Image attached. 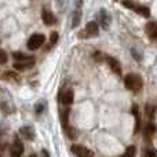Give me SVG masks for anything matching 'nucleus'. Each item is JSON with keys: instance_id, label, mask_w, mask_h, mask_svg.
<instances>
[{"instance_id": "nucleus-16", "label": "nucleus", "mask_w": 157, "mask_h": 157, "mask_svg": "<svg viewBox=\"0 0 157 157\" xmlns=\"http://www.w3.org/2000/svg\"><path fill=\"white\" fill-rule=\"evenodd\" d=\"M58 40H59V35H58V32H52L51 35H50V43H48V47L46 48V51H48L50 48H52V47L58 43Z\"/></svg>"}, {"instance_id": "nucleus-15", "label": "nucleus", "mask_w": 157, "mask_h": 157, "mask_svg": "<svg viewBox=\"0 0 157 157\" xmlns=\"http://www.w3.org/2000/svg\"><path fill=\"white\" fill-rule=\"evenodd\" d=\"M35 65V62H14V69L15 71H24V69H29Z\"/></svg>"}, {"instance_id": "nucleus-18", "label": "nucleus", "mask_w": 157, "mask_h": 157, "mask_svg": "<svg viewBox=\"0 0 157 157\" xmlns=\"http://www.w3.org/2000/svg\"><path fill=\"white\" fill-rule=\"evenodd\" d=\"M135 156V146H127V149L124 150V153L121 155V157H134Z\"/></svg>"}, {"instance_id": "nucleus-2", "label": "nucleus", "mask_w": 157, "mask_h": 157, "mask_svg": "<svg viewBox=\"0 0 157 157\" xmlns=\"http://www.w3.org/2000/svg\"><path fill=\"white\" fill-rule=\"evenodd\" d=\"M44 41H46V36H44L43 33H35V35H32L29 39H28L26 47H28V50H30V51H36V50H39L41 46H43Z\"/></svg>"}, {"instance_id": "nucleus-21", "label": "nucleus", "mask_w": 157, "mask_h": 157, "mask_svg": "<svg viewBox=\"0 0 157 157\" xmlns=\"http://www.w3.org/2000/svg\"><path fill=\"white\" fill-rule=\"evenodd\" d=\"M7 54H6V51H3V50H0V63H6L7 62Z\"/></svg>"}, {"instance_id": "nucleus-13", "label": "nucleus", "mask_w": 157, "mask_h": 157, "mask_svg": "<svg viewBox=\"0 0 157 157\" xmlns=\"http://www.w3.org/2000/svg\"><path fill=\"white\" fill-rule=\"evenodd\" d=\"M19 132H21V135L25 136L28 141H32V139L35 138V132H33V130L30 127H22L21 130H19Z\"/></svg>"}, {"instance_id": "nucleus-11", "label": "nucleus", "mask_w": 157, "mask_h": 157, "mask_svg": "<svg viewBox=\"0 0 157 157\" xmlns=\"http://www.w3.org/2000/svg\"><path fill=\"white\" fill-rule=\"evenodd\" d=\"M13 58L15 62H35V58L32 55H26L24 52H14Z\"/></svg>"}, {"instance_id": "nucleus-10", "label": "nucleus", "mask_w": 157, "mask_h": 157, "mask_svg": "<svg viewBox=\"0 0 157 157\" xmlns=\"http://www.w3.org/2000/svg\"><path fill=\"white\" fill-rule=\"evenodd\" d=\"M145 32L152 40H157V22H147L145 26Z\"/></svg>"}, {"instance_id": "nucleus-12", "label": "nucleus", "mask_w": 157, "mask_h": 157, "mask_svg": "<svg viewBox=\"0 0 157 157\" xmlns=\"http://www.w3.org/2000/svg\"><path fill=\"white\" fill-rule=\"evenodd\" d=\"M69 114H71V109L69 108H65V109H62L61 110V113H59V117H61V121H62V125H63V128H68V121H69Z\"/></svg>"}, {"instance_id": "nucleus-22", "label": "nucleus", "mask_w": 157, "mask_h": 157, "mask_svg": "<svg viewBox=\"0 0 157 157\" xmlns=\"http://www.w3.org/2000/svg\"><path fill=\"white\" fill-rule=\"evenodd\" d=\"M146 157H157V156L152 152V150H147V152H146Z\"/></svg>"}, {"instance_id": "nucleus-19", "label": "nucleus", "mask_w": 157, "mask_h": 157, "mask_svg": "<svg viewBox=\"0 0 157 157\" xmlns=\"http://www.w3.org/2000/svg\"><path fill=\"white\" fill-rule=\"evenodd\" d=\"M155 131H156V127L153 125V123H149V124L146 125V128H145V134L149 136H152L153 134H155Z\"/></svg>"}, {"instance_id": "nucleus-7", "label": "nucleus", "mask_w": 157, "mask_h": 157, "mask_svg": "<svg viewBox=\"0 0 157 157\" xmlns=\"http://www.w3.org/2000/svg\"><path fill=\"white\" fill-rule=\"evenodd\" d=\"M72 152L77 157H95L94 152H91L88 147L81 146V145H72Z\"/></svg>"}, {"instance_id": "nucleus-17", "label": "nucleus", "mask_w": 157, "mask_h": 157, "mask_svg": "<svg viewBox=\"0 0 157 157\" xmlns=\"http://www.w3.org/2000/svg\"><path fill=\"white\" fill-rule=\"evenodd\" d=\"M101 21H102V26L105 28H109V24H110V17L109 14L106 13L105 10H101Z\"/></svg>"}, {"instance_id": "nucleus-6", "label": "nucleus", "mask_w": 157, "mask_h": 157, "mask_svg": "<svg viewBox=\"0 0 157 157\" xmlns=\"http://www.w3.org/2000/svg\"><path fill=\"white\" fill-rule=\"evenodd\" d=\"M22 155H24V144L15 136L10 146V156L11 157H21Z\"/></svg>"}, {"instance_id": "nucleus-1", "label": "nucleus", "mask_w": 157, "mask_h": 157, "mask_svg": "<svg viewBox=\"0 0 157 157\" xmlns=\"http://www.w3.org/2000/svg\"><path fill=\"white\" fill-rule=\"evenodd\" d=\"M124 86L128 91L139 92L142 90V87H144V80L136 73H128L124 77Z\"/></svg>"}, {"instance_id": "nucleus-23", "label": "nucleus", "mask_w": 157, "mask_h": 157, "mask_svg": "<svg viewBox=\"0 0 157 157\" xmlns=\"http://www.w3.org/2000/svg\"><path fill=\"white\" fill-rule=\"evenodd\" d=\"M43 157H48V153H47L46 150H43Z\"/></svg>"}, {"instance_id": "nucleus-24", "label": "nucleus", "mask_w": 157, "mask_h": 157, "mask_svg": "<svg viewBox=\"0 0 157 157\" xmlns=\"http://www.w3.org/2000/svg\"><path fill=\"white\" fill-rule=\"evenodd\" d=\"M29 157H37V156H36V155H30Z\"/></svg>"}, {"instance_id": "nucleus-3", "label": "nucleus", "mask_w": 157, "mask_h": 157, "mask_svg": "<svg viewBox=\"0 0 157 157\" xmlns=\"http://www.w3.org/2000/svg\"><path fill=\"white\" fill-rule=\"evenodd\" d=\"M98 33H99V26H98L97 22L91 21L86 25L84 28V32H80L78 39H88V37H97Z\"/></svg>"}, {"instance_id": "nucleus-5", "label": "nucleus", "mask_w": 157, "mask_h": 157, "mask_svg": "<svg viewBox=\"0 0 157 157\" xmlns=\"http://www.w3.org/2000/svg\"><path fill=\"white\" fill-rule=\"evenodd\" d=\"M121 4L124 6V7H127V8H132V10L135 11L136 14H139V15L145 17V18L150 17V8H149V7H146V6L135 4V3H131V2H123Z\"/></svg>"}, {"instance_id": "nucleus-8", "label": "nucleus", "mask_w": 157, "mask_h": 157, "mask_svg": "<svg viewBox=\"0 0 157 157\" xmlns=\"http://www.w3.org/2000/svg\"><path fill=\"white\" fill-rule=\"evenodd\" d=\"M41 19H43L44 25H47V26H52V25L57 24V17L52 14V11L47 10V8H44L43 13H41Z\"/></svg>"}, {"instance_id": "nucleus-4", "label": "nucleus", "mask_w": 157, "mask_h": 157, "mask_svg": "<svg viewBox=\"0 0 157 157\" xmlns=\"http://www.w3.org/2000/svg\"><path fill=\"white\" fill-rule=\"evenodd\" d=\"M58 98H59V102L62 103V105H72L73 103V99H75V92L72 88H69V87H63L62 90L59 91V94H58Z\"/></svg>"}, {"instance_id": "nucleus-9", "label": "nucleus", "mask_w": 157, "mask_h": 157, "mask_svg": "<svg viewBox=\"0 0 157 157\" xmlns=\"http://www.w3.org/2000/svg\"><path fill=\"white\" fill-rule=\"evenodd\" d=\"M105 59H106V62L109 63V66H110L112 71H113L117 76H120V75H121V65H120L119 61L113 57H105Z\"/></svg>"}, {"instance_id": "nucleus-14", "label": "nucleus", "mask_w": 157, "mask_h": 157, "mask_svg": "<svg viewBox=\"0 0 157 157\" xmlns=\"http://www.w3.org/2000/svg\"><path fill=\"white\" fill-rule=\"evenodd\" d=\"M132 114H134V117H135V128H134V134H138L139 124H141V117H139L138 106H136V105H134V106H132Z\"/></svg>"}, {"instance_id": "nucleus-20", "label": "nucleus", "mask_w": 157, "mask_h": 157, "mask_svg": "<svg viewBox=\"0 0 157 157\" xmlns=\"http://www.w3.org/2000/svg\"><path fill=\"white\" fill-rule=\"evenodd\" d=\"M80 22V10L75 11V18H73V24H72V28H76Z\"/></svg>"}]
</instances>
